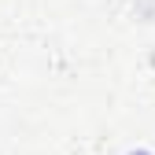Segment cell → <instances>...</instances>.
I'll return each mask as SVG.
<instances>
[{
    "mask_svg": "<svg viewBox=\"0 0 155 155\" xmlns=\"http://www.w3.org/2000/svg\"><path fill=\"white\" fill-rule=\"evenodd\" d=\"M129 155H151V151H129Z\"/></svg>",
    "mask_w": 155,
    "mask_h": 155,
    "instance_id": "6da1fadb",
    "label": "cell"
}]
</instances>
